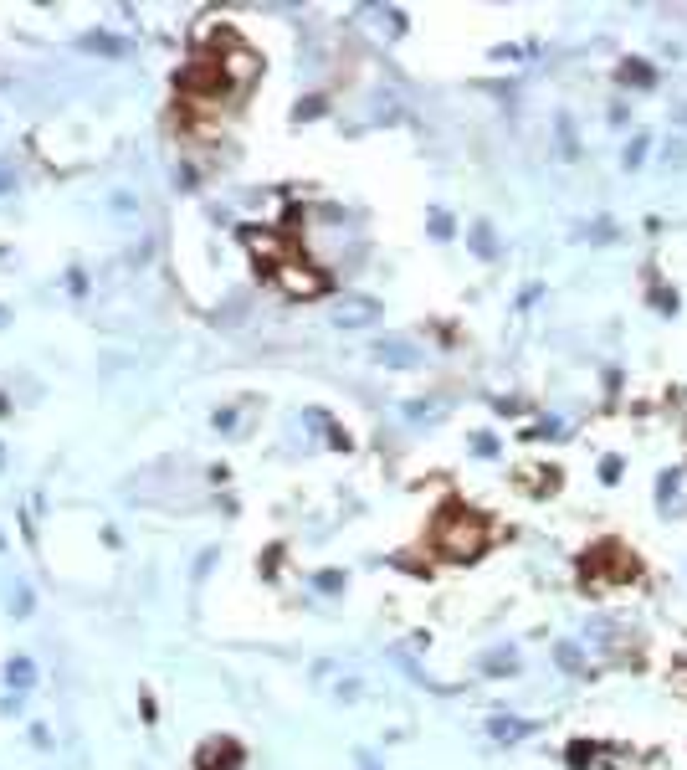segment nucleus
Listing matches in <instances>:
<instances>
[{
	"label": "nucleus",
	"mask_w": 687,
	"mask_h": 770,
	"mask_svg": "<svg viewBox=\"0 0 687 770\" xmlns=\"http://www.w3.org/2000/svg\"><path fill=\"white\" fill-rule=\"evenodd\" d=\"M431 545L446 560H477L487 550V524L477 514H467V508H441L431 524Z\"/></svg>",
	"instance_id": "nucleus-1"
}]
</instances>
